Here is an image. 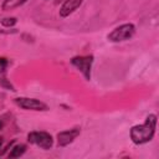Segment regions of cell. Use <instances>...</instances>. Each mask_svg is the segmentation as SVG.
Here are the masks:
<instances>
[{
    "label": "cell",
    "mask_w": 159,
    "mask_h": 159,
    "mask_svg": "<svg viewBox=\"0 0 159 159\" xmlns=\"http://www.w3.org/2000/svg\"><path fill=\"white\" fill-rule=\"evenodd\" d=\"M134 34H135V26L130 22H125L114 27L107 35V39L111 42H123V41L130 40L134 36Z\"/></svg>",
    "instance_id": "cell-2"
},
{
    "label": "cell",
    "mask_w": 159,
    "mask_h": 159,
    "mask_svg": "<svg viewBox=\"0 0 159 159\" xmlns=\"http://www.w3.org/2000/svg\"><path fill=\"white\" fill-rule=\"evenodd\" d=\"M83 0H65L58 10V15L60 17H67L71 14H73L81 5H82Z\"/></svg>",
    "instance_id": "cell-7"
},
{
    "label": "cell",
    "mask_w": 159,
    "mask_h": 159,
    "mask_svg": "<svg viewBox=\"0 0 159 159\" xmlns=\"http://www.w3.org/2000/svg\"><path fill=\"white\" fill-rule=\"evenodd\" d=\"M62 1H65V0H56V4H60V2H62Z\"/></svg>",
    "instance_id": "cell-14"
},
{
    "label": "cell",
    "mask_w": 159,
    "mask_h": 159,
    "mask_svg": "<svg viewBox=\"0 0 159 159\" xmlns=\"http://www.w3.org/2000/svg\"><path fill=\"white\" fill-rule=\"evenodd\" d=\"M93 56L92 55H86V56H75L70 60L71 65L76 67L83 77L89 81L91 80V71H92V65H93Z\"/></svg>",
    "instance_id": "cell-4"
},
{
    "label": "cell",
    "mask_w": 159,
    "mask_h": 159,
    "mask_svg": "<svg viewBox=\"0 0 159 159\" xmlns=\"http://www.w3.org/2000/svg\"><path fill=\"white\" fill-rule=\"evenodd\" d=\"M26 1L27 0H4L1 4V9L4 11H10V10H14L16 7L22 6Z\"/></svg>",
    "instance_id": "cell-8"
},
{
    "label": "cell",
    "mask_w": 159,
    "mask_h": 159,
    "mask_svg": "<svg viewBox=\"0 0 159 159\" xmlns=\"http://www.w3.org/2000/svg\"><path fill=\"white\" fill-rule=\"evenodd\" d=\"M155 128H157V116L152 113L145 118L144 123L133 125L130 128L129 135H130L132 142L137 145L149 143L154 138Z\"/></svg>",
    "instance_id": "cell-1"
},
{
    "label": "cell",
    "mask_w": 159,
    "mask_h": 159,
    "mask_svg": "<svg viewBox=\"0 0 159 159\" xmlns=\"http://www.w3.org/2000/svg\"><path fill=\"white\" fill-rule=\"evenodd\" d=\"M2 143H4V140H2V138L0 137V149H1V147H2Z\"/></svg>",
    "instance_id": "cell-12"
},
{
    "label": "cell",
    "mask_w": 159,
    "mask_h": 159,
    "mask_svg": "<svg viewBox=\"0 0 159 159\" xmlns=\"http://www.w3.org/2000/svg\"><path fill=\"white\" fill-rule=\"evenodd\" d=\"M81 133V128L76 127L72 129H67V130H62L60 133H57V145L58 147H66L68 144H71Z\"/></svg>",
    "instance_id": "cell-6"
},
{
    "label": "cell",
    "mask_w": 159,
    "mask_h": 159,
    "mask_svg": "<svg viewBox=\"0 0 159 159\" xmlns=\"http://www.w3.org/2000/svg\"><path fill=\"white\" fill-rule=\"evenodd\" d=\"M0 24L4 27H12V26H15L17 24V19L14 17V16H11V17H4V19H1Z\"/></svg>",
    "instance_id": "cell-10"
},
{
    "label": "cell",
    "mask_w": 159,
    "mask_h": 159,
    "mask_svg": "<svg viewBox=\"0 0 159 159\" xmlns=\"http://www.w3.org/2000/svg\"><path fill=\"white\" fill-rule=\"evenodd\" d=\"M2 127H4V123L0 120V130H1V128H2Z\"/></svg>",
    "instance_id": "cell-13"
},
{
    "label": "cell",
    "mask_w": 159,
    "mask_h": 159,
    "mask_svg": "<svg viewBox=\"0 0 159 159\" xmlns=\"http://www.w3.org/2000/svg\"><path fill=\"white\" fill-rule=\"evenodd\" d=\"M27 140L29 143L43 149V150H48L52 148L53 145V138L50 133L47 132H42V130H34L30 132L27 134Z\"/></svg>",
    "instance_id": "cell-3"
},
{
    "label": "cell",
    "mask_w": 159,
    "mask_h": 159,
    "mask_svg": "<svg viewBox=\"0 0 159 159\" xmlns=\"http://www.w3.org/2000/svg\"><path fill=\"white\" fill-rule=\"evenodd\" d=\"M7 60L6 58H4V57H0V73L6 68V66H7Z\"/></svg>",
    "instance_id": "cell-11"
},
{
    "label": "cell",
    "mask_w": 159,
    "mask_h": 159,
    "mask_svg": "<svg viewBox=\"0 0 159 159\" xmlns=\"http://www.w3.org/2000/svg\"><path fill=\"white\" fill-rule=\"evenodd\" d=\"M26 152V145L25 144H16V145H11L10 152H9V158H19L21 155H24Z\"/></svg>",
    "instance_id": "cell-9"
},
{
    "label": "cell",
    "mask_w": 159,
    "mask_h": 159,
    "mask_svg": "<svg viewBox=\"0 0 159 159\" xmlns=\"http://www.w3.org/2000/svg\"><path fill=\"white\" fill-rule=\"evenodd\" d=\"M15 104L25 111H36V112H45L48 111V106L40 99L30 98V97H17L14 99Z\"/></svg>",
    "instance_id": "cell-5"
}]
</instances>
